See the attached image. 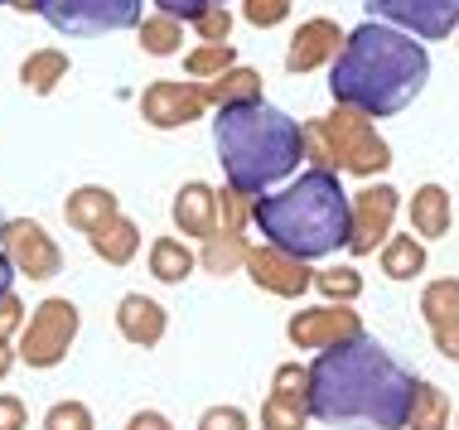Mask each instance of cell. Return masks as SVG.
Instances as JSON below:
<instances>
[{
  "instance_id": "6da1fadb",
  "label": "cell",
  "mask_w": 459,
  "mask_h": 430,
  "mask_svg": "<svg viewBox=\"0 0 459 430\" xmlns=\"http://www.w3.org/2000/svg\"><path fill=\"white\" fill-rule=\"evenodd\" d=\"M416 377L372 334L325 348L309 363V411L339 430H406Z\"/></svg>"
},
{
  "instance_id": "7a4b0ae2",
  "label": "cell",
  "mask_w": 459,
  "mask_h": 430,
  "mask_svg": "<svg viewBox=\"0 0 459 430\" xmlns=\"http://www.w3.org/2000/svg\"><path fill=\"white\" fill-rule=\"evenodd\" d=\"M430 82V54L426 44H416L411 34L392 30L382 20L358 24L343 44L339 64L329 73V92L339 107H358L372 121L396 116L420 97Z\"/></svg>"
},
{
  "instance_id": "3957f363",
  "label": "cell",
  "mask_w": 459,
  "mask_h": 430,
  "mask_svg": "<svg viewBox=\"0 0 459 430\" xmlns=\"http://www.w3.org/2000/svg\"><path fill=\"white\" fill-rule=\"evenodd\" d=\"M252 223L262 228L271 247L300 256V262H319V256L349 247L353 194H343L333 169H305L295 184L252 199Z\"/></svg>"
},
{
  "instance_id": "277c9868",
  "label": "cell",
  "mask_w": 459,
  "mask_h": 430,
  "mask_svg": "<svg viewBox=\"0 0 459 430\" xmlns=\"http://www.w3.org/2000/svg\"><path fill=\"white\" fill-rule=\"evenodd\" d=\"M213 150L232 189L247 194V199H262V194H271L281 179H290L300 169L305 126L271 102L228 107L213 121Z\"/></svg>"
},
{
  "instance_id": "5b68a950",
  "label": "cell",
  "mask_w": 459,
  "mask_h": 430,
  "mask_svg": "<svg viewBox=\"0 0 459 430\" xmlns=\"http://www.w3.org/2000/svg\"><path fill=\"white\" fill-rule=\"evenodd\" d=\"M305 159L309 169H333V175H358V179H377L392 165V145L377 136L368 112L333 102L329 116L305 121Z\"/></svg>"
},
{
  "instance_id": "8992f818",
  "label": "cell",
  "mask_w": 459,
  "mask_h": 430,
  "mask_svg": "<svg viewBox=\"0 0 459 430\" xmlns=\"http://www.w3.org/2000/svg\"><path fill=\"white\" fill-rule=\"evenodd\" d=\"M78 329H82L78 305H73L68 295H48V300L34 305L30 319H24V329H20V343H15L20 363H24V367H39V373L58 367V363L68 358Z\"/></svg>"
},
{
  "instance_id": "52a82bcc",
  "label": "cell",
  "mask_w": 459,
  "mask_h": 430,
  "mask_svg": "<svg viewBox=\"0 0 459 430\" xmlns=\"http://www.w3.org/2000/svg\"><path fill=\"white\" fill-rule=\"evenodd\" d=\"M145 0H39V15L58 34L92 39V34H117V30H141Z\"/></svg>"
},
{
  "instance_id": "ba28073f",
  "label": "cell",
  "mask_w": 459,
  "mask_h": 430,
  "mask_svg": "<svg viewBox=\"0 0 459 430\" xmlns=\"http://www.w3.org/2000/svg\"><path fill=\"white\" fill-rule=\"evenodd\" d=\"M363 314L353 305H309V310H295L285 319V339L295 348H309V353H325V348H339V343H353L363 339Z\"/></svg>"
},
{
  "instance_id": "9c48e42d",
  "label": "cell",
  "mask_w": 459,
  "mask_h": 430,
  "mask_svg": "<svg viewBox=\"0 0 459 430\" xmlns=\"http://www.w3.org/2000/svg\"><path fill=\"white\" fill-rule=\"evenodd\" d=\"M0 252L15 262L20 276L30 280H54L64 271V252H58V242L48 237L44 223H34V218H5V228H0Z\"/></svg>"
},
{
  "instance_id": "30bf717a",
  "label": "cell",
  "mask_w": 459,
  "mask_h": 430,
  "mask_svg": "<svg viewBox=\"0 0 459 430\" xmlns=\"http://www.w3.org/2000/svg\"><path fill=\"white\" fill-rule=\"evenodd\" d=\"M368 10L411 39H450L459 30V0H368Z\"/></svg>"
},
{
  "instance_id": "8fae6325",
  "label": "cell",
  "mask_w": 459,
  "mask_h": 430,
  "mask_svg": "<svg viewBox=\"0 0 459 430\" xmlns=\"http://www.w3.org/2000/svg\"><path fill=\"white\" fill-rule=\"evenodd\" d=\"M208 112V97H204V82H184V78H155L151 88L141 92V116L145 126L155 131H179L198 121Z\"/></svg>"
},
{
  "instance_id": "7c38bea8",
  "label": "cell",
  "mask_w": 459,
  "mask_h": 430,
  "mask_svg": "<svg viewBox=\"0 0 459 430\" xmlns=\"http://www.w3.org/2000/svg\"><path fill=\"white\" fill-rule=\"evenodd\" d=\"M396 208H402V194H396L392 184H363V189L353 194V232H349L353 256L382 252V242L392 237Z\"/></svg>"
},
{
  "instance_id": "4fadbf2b",
  "label": "cell",
  "mask_w": 459,
  "mask_h": 430,
  "mask_svg": "<svg viewBox=\"0 0 459 430\" xmlns=\"http://www.w3.org/2000/svg\"><path fill=\"white\" fill-rule=\"evenodd\" d=\"M309 416V367L281 363L271 377V397L262 401V430H305Z\"/></svg>"
},
{
  "instance_id": "5bb4252c",
  "label": "cell",
  "mask_w": 459,
  "mask_h": 430,
  "mask_svg": "<svg viewBox=\"0 0 459 430\" xmlns=\"http://www.w3.org/2000/svg\"><path fill=\"white\" fill-rule=\"evenodd\" d=\"M247 276H252L256 290L281 295V300H300V295L315 286L309 262H300V256H290L281 247H271V242H262V247L247 252Z\"/></svg>"
},
{
  "instance_id": "9a60e30c",
  "label": "cell",
  "mask_w": 459,
  "mask_h": 430,
  "mask_svg": "<svg viewBox=\"0 0 459 430\" xmlns=\"http://www.w3.org/2000/svg\"><path fill=\"white\" fill-rule=\"evenodd\" d=\"M343 44H349V34L339 30V20H300V30L290 34V48H285V73H295V78H305V73L325 68V64H339Z\"/></svg>"
},
{
  "instance_id": "2e32d148",
  "label": "cell",
  "mask_w": 459,
  "mask_h": 430,
  "mask_svg": "<svg viewBox=\"0 0 459 430\" xmlns=\"http://www.w3.org/2000/svg\"><path fill=\"white\" fill-rule=\"evenodd\" d=\"M169 329V310L160 300H151V295L131 290L117 300V334L131 343V348H155L160 339H165Z\"/></svg>"
},
{
  "instance_id": "e0dca14e",
  "label": "cell",
  "mask_w": 459,
  "mask_h": 430,
  "mask_svg": "<svg viewBox=\"0 0 459 430\" xmlns=\"http://www.w3.org/2000/svg\"><path fill=\"white\" fill-rule=\"evenodd\" d=\"M169 218H175V228L184 237H198V242L218 237V189L204 179L179 184L175 203H169Z\"/></svg>"
},
{
  "instance_id": "ac0fdd59",
  "label": "cell",
  "mask_w": 459,
  "mask_h": 430,
  "mask_svg": "<svg viewBox=\"0 0 459 430\" xmlns=\"http://www.w3.org/2000/svg\"><path fill=\"white\" fill-rule=\"evenodd\" d=\"M64 218H68L73 232H88L92 237V232H102L111 223V218H121V203L107 184H78L64 199Z\"/></svg>"
},
{
  "instance_id": "d6986e66",
  "label": "cell",
  "mask_w": 459,
  "mask_h": 430,
  "mask_svg": "<svg viewBox=\"0 0 459 430\" xmlns=\"http://www.w3.org/2000/svg\"><path fill=\"white\" fill-rule=\"evenodd\" d=\"M406 213H411V232L420 242H436L450 232L455 223V203H450V189L445 184H420L411 194V203H406Z\"/></svg>"
},
{
  "instance_id": "ffe728a7",
  "label": "cell",
  "mask_w": 459,
  "mask_h": 430,
  "mask_svg": "<svg viewBox=\"0 0 459 430\" xmlns=\"http://www.w3.org/2000/svg\"><path fill=\"white\" fill-rule=\"evenodd\" d=\"M204 97H208V107L213 112H228V107H252V102H266L262 97V73L256 68H228L222 78L213 82H204Z\"/></svg>"
},
{
  "instance_id": "44dd1931",
  "label": "cell",
  "mask_w": 459,
  "mask_h": 430,
  "mask_svg": "<svg viewBox=\"0 0 459 430\" xmlns=\"http://www.w3.org/2000/svg\"><path fill=\"white\" fill-rule=\"evenodd\" d=\"M88 242H92V256H97V262H107V266H131L135 252H141V228H135L131 218L121 213V218H111L102 232H92Z\"/></svg>"
},
{
  "instance_id": "7402d4cb",
  "label": "cell",
  "mask_w": 459,
  "mask_h": 430,
  "mask_svg": "<svg viewBox=\"0 0 459 430\" xmlns=\"http://www.w3.org/2000/svg\"><path fill=\"white\" fill-rule=\"evenodd\" d=\"M377 256H382V276L387 280H416L426 271V242L416 232H392Z\"/></svg>"
},
{
  "instance_id": "603a6c76",
  "label": "cell",
  "mask_w": 459,
  "mask_h": 430,
  "mask_svg": "<svg viewBox=\"0 0 459 430\" xmlns=\"http://www.w3.org/2000/svg\"><path fill=\"white\" fill-rule=\"evenodd\" d=\"M194 266H198V256L189 252L184 237H155L151 242V276L160 286H184L194 276Z\"/></svg>"
},
{
  "instance_id": "cb8c5ba5",
  "label": "cell",
  "mask_w": 459,
  "mask_h": 430,
  "mask_svg": "<svg viewBox=\"0 0 459 430\" xmlns=\"http://www.w3.org/2000/svg\"><path fill=\"white\" fill-rule=\"evenodd\" d=\"M64 78H68V54H64V48H34V54L20 64V82L34 97H48Z\"/></svg>"
},
{
  "instance_id": "d4e9b609",
  "label": "cell",
  "mask_w": 459,
  "mask_h": 430,
  "mask_svg": "<svg viewBox=\"0 0 459 430\" xmlns=\"http://www.w3.org/2000/svg\"><path fill=\"white\" fill-rule=\"evenodd\" d=\"M247 252H252V242H247V237H238V232H218V237L204 242L198 266H204L208 276H232L238 266H247Z\"/></svg>"
},
{
  "instance_id": "484cf974",
  "label": "cell",
  "mask_w": 459,
  "mask_h": 430,
  "mask_svg": "<svg viewBox=\"0 0 459 430\" xmlns=\"http://www.w3.org/2000/svg\"><path fill=\"white\" fill-rule=\"evenodd\" d=\"M450 397H445V387L436 383H416V397H411V421L406 430H450Z\"/></svg>"
},
{
  "instance_id": "4316f807",
  "label": "cell",
  "mask_w": 459,
  "mask_h": 430,
  "mask_svg": "<svg viewBox=\"0 0 459 430\" xmlns=\"http://www.w3.org/2000/svg\"><path fill=\"white\" fill-rule=\"evenodd\" d=\"M135 39L151 58H175L179 44H184V24L175 15H165V10H155V15L141 20V30H135Z\"/></svg>"
},
{
  "instance_id": "83f0119b",
  "label": "cell",
  "mask_w": 459,
  "mask_h": 430,
  "mask_svg": "<svg viewBox=\"0 0 459 430\" xmlns=\"http://www.w3.org/2000/svg\"><path fill=\"white\" fill-rule=\"evenodd\" d=\"M420 319H426L430 329L459 324V280H455V276L430 280V286L420 290Z\"/></svg>"
},
{
  "instance_id": "f1b7e54d",
  "label": "cell",
  "mask_w": 459,
  "mask_h": 430,
  "mask_svg": "<svg viewBox=\"0 0 459 430\" xmlns=\"http://www.w3.org/2000/svg\"><path fill=\"white\" fill-rule=\"evenodd\" d=\"M228 68H238V44H198L194 54H184V73L198 78V82H204V78L213 82Z\"/></svg>"
},
{
  "instance_id": "f546056e",
  "label": "cell",
  "mask_w": 459,
  "mask_h": 430,
  "mask_svg": "<svg viewBox=\"0 0 459 430\" xmlns=\"http://www.w3.org/2000/svg\"><path fill=\"white\" fill-rule=\"evenodd\" d=\"M315 290L325 295V305H353L363 300V276L353 266H329V271H315Z\"/></svg>"
},
{
  "instance_id": "4dcf8cb0",
  "label": "cell",
  "mask_w": 459,
  "mask_h": 430,
  "mask_svg": "<svg viewBox=\"0 0 459 430\" xmlns=\"http://www.w3.org/2000/svg\"><path fill=\"white\" fill-rule=\"evenodd\" d=\"M44 430H97V416L88 401H54V407L44 411Z\"/></svg>"
},
{
  "instance_id": "1f68e13d",
  "label": "cell",
  "mask_w": 459,
  "mask_h": 430,
  "mask_svg": "<svg viewBox=\"0 0 459 430\" xmlns=\"http://www.w3.org/2000/svg\"><path fill=\"white\" fill-rule=\"evenodd\" d=\"M247 223H252V199L247 194H238L228 184V189H218V232H247Z\"/></svg>"
},
{
  "instance_id": "d6a6232c",
  "label": "cell",
  "mask_w": 459,
  "mask_h": 430,
  "mask_svg": "<svg viewBox=\"0 0 459 430\" xmlns=\"http://www.w3.org/2000/svg\"><path fill=\"white\" fill-rule=\"evenodd\" d=\"M189 24H194V34H198L204 44H232V10H228V5L198 10Z\"/></svg>"
},
{
  "instance_id": "836d02e7",
  "label": "cell",
  "mask_w": 459,
  "mask_h": 430,
  "mask_svg": "<svg viewBox=\"0 0 459 430\" xmlns=\"http://www.w3.org/2000/svg\"><path fill=\"white\" fill-rule=\"evenodd\" d=\"M295 0H242V20L256 24V30H276V24L290 20Z\"/></svg>"
},
{
  "instance_id": "e575fe53",
  "label": "cell",
  "mask_w": 459,
  "mask_h": 430,
  "mask_svg": "<svg viewBox=\"0 0 459 430\" xmlns=\"http://www.w3.org/2000/svg\"><path fill=\"white\" fill-rule=\"evenodd\" d=\"M194 430H252V416L242 407H208Z\"/></svg>"
},
{
  "instance_id": "d590c367",
  "label": "cell",
  "mask_w": 459,
  "mask_h": 430,
  "mask_svg": "<svg viewBox=\"0 0 459 430\" xmlns=\"http://www.w3.org/2000/svg\"><path fill=\"white\" fill-rule=\"evenodd\" d=\"M24 305H20V295L10 290V295H0V339H20V329H24Z\"/></svg>"
},
{
  "instance_id": "8d00e7d4",
  "label": "cell",
  "mask_w": 459,
  "mask_h": 430,
  "mask_svg": "<svg viewBox=\"0 0 459 430\" xmlns=\"http://www.w3.org/2000/svg\"><path fill=\"white\" fill-rule=\"evenodd\" d=\"M24 426H30V407L15 391H0V430H24Z\"/></svg>"
},
{
  "instance_id": "74e56055",
  "label": "cell",
  "mask_w": 459,
  "mask_h": 430,
  "mask_svg": "<svg viewBox=\"0 0 459 430\" xmlns=\"http://www.w3.org/2000/svg\"><path fill=\"white\" fill-rule=\"evenodd\" d=\"M165 15H175V20H194L198 10H208V5H228V0H155Z\"/></svg>"
},
{
  "instance_id": "f35d334b",
  "label": "cell",
  "mask_w": 459,
  "mask_h": 430,
  "mask_svg": "<svg viewBox=\"0 0 459 430\" xmlns=\"http://www.w3.org/2000/svg\"><path fill=\"white\" fill-rule=\"evenodd\" d=\"M126 430H175V426H169V416H165V411L145 407V411H131V421H126Z\"/></svg>"
},
{
  "instance_id": "ab89813d",
  "label": "cell",
  "mask_w": 459,
  "mask_h": 430,
  "mask_svg": "<svg viewBox=\"0 0 459 430\" xmlns=\"http://www.w3.org/2000/svg\"><path fill=\"white\" fill-rule=\"evenodd\" d=\"M430 339H436V353H440V358L459 363V324H450V329H430Z\"/></svg>"
},
{
  "instance_id": "60d3db41",
  "label": "cell",
  "mask_w": 459,
  "mask_h": 430,
  "mask_svg": "<svg viewBox=\"0 0 459 430\" xmlns=\"http://www.w3.org/2000/svg\"><path fill=\"white\" fill-rule=\"evenodd\" d=\"M15 262H10V256L5 252H0V295H10V290H15Z\"/></svg>"
},
{
  "instance_id": "b9f144b4",
  "label": "cell",
  "mask_w": 459,
  "mask_h": 430,
  "mask_svg": "<svg viewBox=\"0 0 459 430\" xmlns=\"http://www.w3.org/2000/svg\"><path fill=\"white\" fill-rule=\"evenodd\" d=\"M15 363H20V353L10 348V339H0V377H5V373H10V367H15Z\"/></svg>"
},
{
  "instance_id": "7bdbcfd3",
  "label": "cell",
  "mask_w": 459,
  "mask_h": 430,
  "mask_svg": "<svg viewBox=\"0 0 459 430\" xmlns=\"http://www.w3.org/2000/svg\"><path fill=\"white\" fill-rule=\"evenodd\" d=\"M455 426H459V411H455Z\"/></svg>"
},
{
  "instance_id": "ee69618b",
  "label": "cell",
  "mask_w": 459,
  "mask_h": 430,
  "mask_svg": "<svg viewBox=\"0 0 459 430\" xmlns=\"http://www.w3.org/2000/svg\"><path fill=\"white\" fill-rule=\"evenodd\" d=\"M0 228H5V218H0Z\"/></svg>"
},
{
  "instance_id": "f6af8a7d",
  "label": "cell",
  "mask_w": 459,
  "mask_h": 430,
  "mask_svg": "<svg viewBox=\"0 0 459 430\" xmlns=\"http://www.w3.org/2000/svg\"><path fill=\"white\" fill-rule=\"evenodd\" d=\"M0 5H10V0H0Z\"/></svg>"
},
{
  "instance_id": "bcb514c9",
  "label": "cell",
  "mask_w": 459,
  "mask_h": 430,
  "mask_svg": "<svg viewBox=\"0 0 459 430\" xmlns=\"http://www.w3.org/2000/svg\"><path fill=\"white\" fill-rule=\"evenodd\" d=\"M455 44H459V39H455Z\"/></svg>"
}]
</instances>
